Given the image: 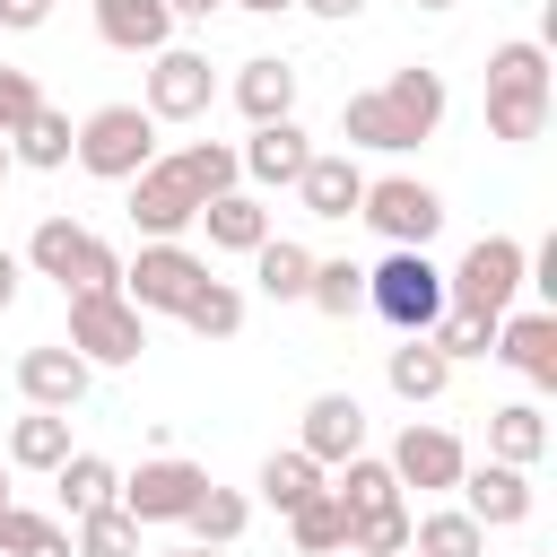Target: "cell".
Listing matches in <instances>:
<instances>
[{"instance_id":"obj_18","label":"cell","mask_w":557,"mask_h":557,"mask_svg":"<svg viewBox=\"0 0 557 557\" xmlns=\"http://www.w3.org/2000/svg\"><path fill=\"white\" fill-rule=\"evenodd\" d=\"M305 157H313V139L296 131V113L252 122V148H235V165H244L252 183H296V174H305Z\"/></svg>"},{"instance_id":"obj_15","label":"cell","mask_w":557,"mask_h":557,"mask_svg":"<svg viewBox=\"0 0 557 557\" xmlns=\"http://www.w3.org/2000/svg\"><path fill=\"white\" fill-rule=\"evenodd\" d=\"M296 453H313L322 470L348 461V453H366V409H357V392H313V400H305V435H296Z\"/></svg>"},{"instance_id":"obj_28","label":"cell","mask_w":557,"mask_h":557,"mask_svg":"<svg viewBox=\"0 0 557 557\" xmlns=\"http://www.w3.org/2000/svg\"><path fill=\"white\" fill-rule=\"evenodd\" d=\"M52 487H61V505H70V522L78 513H96V505H113V461L104 453H61V470H52Z\"/></svg>"},{"instance_id":"obj_1","label":"cell","mask_w":557,"mask_h":557,"mask_svg":"<svg viewBox=\"0 0 557 557\" xmlns=\"http://www.w3.org/2000/svg\"><path fill=\"white\" fill-rule=\"evenodd\" d=\"M435 122H444V78L418 70V61L339 104V139L348 148H418V139H435Z\"/></svg>"},{"instance_id":"obj_13","label":"cell","mask_w":557,"mask_h":557,"mask_svg":"<svg viewBox=\"0 0 557 557\" xmlns=\"http://www.w3.org/2000/svg\"><path fill=\"white\" fill-rule=\"evenodd\" d=\"M209 96H218L209 52L165 44V52H157V70H148V113H157V122H200V113H209Z\"/></svg>"},{"instance_id":"obj_45","label":"cell","mask_w":557,"mask_h":557,"mask_svg":"<svg viewBox=\"0 0 557 557\" xmlns=\"http://www.w3.org/2000/svg\"><path fill=\"white\" fill-rule=\"evenodd\" d=\"M174 17H209V9H226V0H165Z\"/></svg>"},{"instance_id":"obj_10","label":"cell","mask_w":557,"mask_h":557,"mask_svg":"<svg viewBox=\"0 0 557 557\" xmlns=\"http://www.w3.org/2000/svg\"><path fill=\"white\" fill-rule=\"evenodd\" d=\"M200 218V183L183 174V157H148L139 174H131V226L148 235V244H165V235H183Z\"/></svg>"},{"instance_id":"obj_27","label":"cell","mask_w":557,"mask_h":557,"mask_svg":"<svg viewBox=\"0 0 557 557\" xmlns=\"http://www.w3.org/2000/svg\"><path fill=\"white\" fill-rule=\"evenodd\" d=\"M61 453H70V409H26L9 426V461L17 470H61Z\"/></svg>"},{"instance_id":"obj_40","label":"cell","mask_w":557,"mask_h":557,"mask_svg":"<svg viewBox=\"0 0 557 557\" xmlns=\"http://www.w3.org/2000/svg\"><path fill=\"white\" fill-rule=\"evenodd\" d=\"M426 339H435L444 357H487V348H496V322H470V313H453V305H444V313L426 322Z\"/></svg>"},{"instance_id":"obj_7","label":"cell","mask_w":557,"mask_h":557,"mask_svg":"<svg viewBox=\"0 0 557 557\" xmlns=\"http://www.w3.org/2000/svg\"><path fill=\"white\" fill-rule=\"evenodd\" d=\"M26 261H35L44 278H61V296H78V287H122L113 244H104V235H87L78 218H44V226L26 235Z\"/></svg>"},{"instance_id":"obj_19","label":"cell","mask_w":557,"mask_h":557,"mask_svg":"<svg viewBox=\"0 0 557 557\" xmlns=\"http://www.w3.org/2000/svg\"><path fill=\"white\" fill-rule=\"evenodd\" d=\"M96 35H104L113 52H165L174 9H165V0H96Z\"/></svg>"},{"instance_id":"obj_5","label":"cell","mask_w":557,"mask_h":557,"mask_svg":"<svg viewBox=\"0 0 557 557\" xmlns=\"http://www.w3.org/2000/svg\"><path fill=\"white\" fill-rule=\"evenodd\" d=\"M366 305L392 322V331H426L435 313H444V270L426 261V252H409V244H392L374 270H366Z\"/></svg>"},{"instance_id":"obj_3","label":"cell","mask_w":557,"mask_h":557,"mask_svg":"<svg viewBox=\"0 0 557 557\" xmlns=\"http://www.w3.org/2000/svg\"><path fill=\"white\" fill-rule=\"evenodd\" d=\"M522 278H531V252H522L513 235H479V244L461 252V270L444 278V305L470 313V322H505Z\"/></svg>"},{"instance_id":"obj_51","label":"cell","mask_w":557,"mask_h":557,"mask_svg":"<svg viewBox=\"0 0 557 557\" xmlns=\"http://www.w3.org/2000/svg\"><path fill=\"white\" fill-rule=\"evenodd\" d=\"M400 557H418V548H400Z\"/></svg>"},{"instance_id":"obj_50","label":"cell","mask_w":557,"mask_h":557,"mask_svg":"<svg viewBox=\"0 0 557 557\" xmlns=\"http://www.w3.org/2000/svg\"><path fill=\"white\" fill-rule=\"evenodd\" d=\"M0 174H9V139H0Z\"/></svg>"},{"instance_id":"obj_2","label":"cell","mask_w":557,"mask_h":557,"mask_svg":"<svg viewBox=\"0 0 557 557\" xmlns=\"http://www.w3.org/2000/svg\"><path fill=\"white\" fill-rule=\"evenodd\" d=\"M487 131L505 148L548 131V52L540 44H496L487 52Z\"/></svg>"},{"instance_id":"obj_23","label":"cell","mask_w":557,"mask_h":557,"mask_svg":"<svg viewBox=\"0 0 557 557\" xmlns=\"http://www.w3.org/2000/svg\"><path fill=\"white\" fill-rule=\"evenodd\" d=\"M70 148H78V131H70V113H52V104H35V113L9 131V157H17V165H35V174L70 165Z\"/></svg>"},{"instance_id":"obj_32","label":"cell","mask_w":557,"mask_h":557,"mask_svg":"<svg viewBox=\"0 0 557 557\" xmlns=\"http://www.w3.org/2000/svg\"><path fill=\"white\" fill-rule=\"evenodd\" d=\"M305 305H313V313H331V322L366 313V270H357V261H313V278H305Z\"/></svg>"},{"instance_id":"obj_44","label":"cell","mask_w":557,"mask_h":557,"mask_svg":"<svg viewBox=\"0 0 557 557\" xmlns=\"http://www.w3.org/2000/svg\"><path fill=\"white\" fill-rule=\"evenodd\" d=\"M9 305H17V261L0 252V313H9Z\"/></svg>"},{"instance_id":"obj_29","label":"cell","mask_w":557,"mask_h":557,"mask_svg":"<svg viewBox=\"0 0 557 557\" xmlns=\"http://www.w3.org/2000/svg\"><path fill=\"white\" fill-rule=\"evenodd\" d=\"M331 496H339V513L357 522V513H383V505H400V479H392V461H366V453H348Z\"/></svg>"},{"instance_id":"obj_17","label":"cell","mask_w":557,"mask_h":557,"mask_svg":"<svg viewBox=\"0 0 557 557\" xmlns=\"http://www.w3.org/2000/svg\"><path fill=\"white\" fill-rule=\"evenodd\" d=\"M87 374H96V366H87L78 348H26V357H17V392H26L35 409H78V400H87Z\"/></svg>"},{"instance_id":"obj_35","label":"cell","mask_w":557,"mask_h":557,"mask_svg":"<svg viewBox=\"0 0 557 557\" xmlns=\"http://www.w3.org/2000/svg\"><path fill=\"white\" fill-rule=\"evenodd\" d=\"M183 522H191V540H200V548H226V540H244L252 505H244L235 487H200V505H191Z\"/></svg>"},{"instance_id":"obj_42","label":"cell","mask_w":557,"mask_h":557,"mask_svg":"<svg viewBox=\"0 0 557 557\" xmlns=\"http://www.w3.org/2000/svg\"><path fill=\"white\" fill-rule=\"evenodd\" d=\"M44 17H52V0H0V26H17V35L44 26Z\"/></svg>"},{"instance_id":"obj_25","label":"cell","mask_w":557,"mask_h":557,"mask_svg":"<svg viewBox=\"0 0 557 557\" xmlns=\"http://www.w3.org/2000/svg\"><path fill=\"white\" fill-rule=\"evenodd\" d=\"M487 453H496V461H513V470H531V461L548 453V418H540L531 400H505V409H487Z\"/></svg>"},{"instance_id":"obj_30","label":"cell","mask_w":557,"mask_h":557,"mask_svg":"<svg viewBox=\"0 0 557 557\" xmlns=\"http://www.w3.org/2000/svg\"><path fill=\"white\" fill-rule=\"evenodd\" d=\"M409 548H418V557H487V531H479L461 505H444V513H418V522H409Z\"/></svg>"},{"instance_id":"obj_8","label":"cell","mask_w":557,"mask_h":557,"mask_svg":"<svg viewBox=\"0 0 557 557\" xmlns=\"http://www.w3.org/2000/svg\"><path fill=\"white\" fill-rule=\"evenodd\" d=\"M357 218H366L383 244H409V252H426V244H435V226H444V200H435L418 174H383V183H366Z\"/></svg>"},{"instance_id":"obj_49","label":"cell","mask_w":557,"mask_h":557,"mask_svg":"<svg viewBox=\"0 0 557 557\" xmlns=\"http://www.w3.org/2000/svg\"><path fill=\"white\" fill-rule=\"evenodd\" d=\"M418 9H453V0H418Z\"/></svg>"},{"instance_id":"obj_26","label":"cell","mask_w":557,"mask_h":557,"mask_svg":"<svg viewBox=\"0 0 557 557\" xmlns=\"http://www.w3.org/2000/svg\"><path fill=\"white\" fill-rule=\"evenodd\" d=\"M252 278H261V296H270V305H296V296H305V278H313V252H305V244H287V235H261V244H252Z\"/></svg>"},{"instance_id":"obj_12","label":"cell","mask_w":557,"mask_h":557,"mask_svg":"<svg viewBox=\"0 0 557 557\" xmlns=\"http://www.w3.org/2000/svg\"><path fill=\"white\" fill-rule=\"evenodd\" d=\"M461 513L479 522V531H513V522H531V470H513V461H461Z\"/></svg>"},{"instance_id":"obj_47","label":"cell","mask_w":557,"mask_h":557,"mask_svg":"<svg viewBox=\"0 0 557 557\" xmlns=\"http://www.w3.org/2000/svg\"><path fill=\"white\" fill-rule=\"evenodd\" d=\"M165 557H226V548H200V540H191V548H165Z\"/></svg>"},{"instance_id":"obj_22","label":"cell","mask_w":557,"mask_h":557,"mask_svg":"<svg viewBox=\"0 0 557 557\" xmlns=\"http://www.w3.org/2000/svg\"><path fill=\"white\" fill-rule=\"evenodd\" d=\"M383 374H392V392L418 409V400H435V392L453 383V357H444L426 331H400V348H392V366H383Z\"/></svg>"},{"instance_id":"obj_38","label":"cell","mask_w":557,"mask_h":557,"mask_svg":"<svg viewBox=\"0 0 557 557\" xmlns=\"http://www.w3.org/2000/svg\"><path fill=\"white\" fill-rule=\"evenodd\" d=\"M174 157H183V174L200 183V200H218V191H235V174H244L226 139H191V148H174Z\"/></svg>"},{"instance_id":"obj_34","label":"cell","mask_w":557,"mask_h":557,"mask_svg":"<svg viewBox=\"0 0 557 557\" xmlns=\"http://www.w3.org/2000/svg\"><path fill=\"white\" fill-rule=\"evenodd\" d=\"M183 331H200V339H235V331H244V296H235L226 278H200L191 305H183Z\"/></svg>"},{"instance_id":"obj_41","label":"cell","mask_w":557,"mask_h":557,"mask_svg":"<svg viewBox=\"0 0 557 557\" xmlns=\"http://www.w3.org/2000/svg\"><path fill=\"white\" fill-rule=\"evenodd\" d=\"M35 104H44V87H35V70H17V61H0V139H9V131H17V122H26Z\"/></svg>"},{"instance_id":"obj_24","label":"cell","mask_w":557,"mask_h":557,"mask_svg":"<svg viewBox=\"0 0 557 557\" xmlns=\"http://www.w3.org/2000/svg\"><path fill=\"white\" fill-rule=\"evenodd\" d=\"M200 226H209L218 252H252V244L270 235V209H261L252 191H218V200H200Z\"/></svg>"},{"instance_id":"obj_21","label":"cell","mask_w":557,"mask_h":557,"mask_svg":"<svg viewBox=\"0 0 557 557\" xmlns=\"http://www.w3.org/2000/svg\"><path fill=\"white\" fill-rule=\"evenodd\" d=\"M235 104H244V122H278V113H296V70H287L278 52H252V61L235 70Z\"/></svg>"},{"instance_id":"obj_33","label":"cell","mask_w":557,"mask_h":557,"mask_svg":"<svg viewBox=\"0 0 557 557\" xmlns=\"http://www.w3.org/2000/svg\"><path fill=\"white\" fill-rule=\"evenodd\" d=\"M0 557H70V531H61L52 513L0 505Z\"/></svg>"},{"instance_id":"obj_9","label":"cell","mask_w":557,"mask_h":557,"mask_svg":"<svg viewBox=\"0 0 557 557\" xmlns=\"http://www.w3.org/2000/svg\"><path fill=\"white\" fill-rule=\"evenodd\" d=\"M200 487H209V470H200V461L157 453V461H139V470L113 487V505H122L131 522H183V513L200 505Z\"/></svg>"},{"instance_id":"obj_48","label":"cell","mask_w":557,"mask_h":557,"mask_svg":"<svg viewBox=\"0 0 557 557\" xmlns=\"http://www.w3.org/2000/svg\"><path fill=\"white\" fill-rule=\"evenodd\" d=\"M0 505H9V461H0Z\"/></svg>"},{"instance_id":"obj_6","label":"cell","mask_w":557,"mask_h":557,"mask_svg":"<svg viewBox=\"0 0 557 557\" xmlns=\"http://www.w3.org/2000/svg\"><path fill=\"white\" fill-rule=\"evenodd\" d=\"M70 348L87 366H131L148 348V313L122 296V287H78L70 296Z\"/></svg>"},{"instance_id":"obj_20","label":"cell","mask_w":557,"mask_h":557,"mask_svg":"<svg viewBox=\"0 0 557 557\" xmlns=\"http://www.w3.org/2000/svg\"><path fill=\"white\" fill-rule=\"evenodd\" d=\"M296 200H305L313 218H357V200H366V174H357V157H305V174H296Z\"/></svg>"},{"instance_id":"obj_39","label":"cell","mask_w":557,"mask_h":557,"mask_svg":"<svg viewBox=\"0 0 557 557\" xmlns=\"http://www.w3.org/2000/svg\"><path fill=\"white\" fill-rule=\"evenodd\" d=\"M348 548H357V557H400V548H409V505L357 513V522H348Z\"/></svg>"},{"instance_id":"obj_31","label":"cell","mask_w":557,"mask_h":557,"mask_svg":"<svg viewBox=\"0 0 557 557\" xmlns=\"http://www.w3.org/2000/svg\"><path fill=\"white\" fill-rule=\"evenodd\" d=\"M287 531H296V548H305V557L348 548V513H339V496H331V487H313L305 505H287Z\"/></svg>"},{"instance_id":"obj_36","label":"cell","mask_w":557,"mask_h":557,"mask_svg":"<svg viewBox=\"0 0 557 557\" xmlns=\"http://www.w3.org/2000/svg\"><path fill=\"white\" fill-rule=\"evenodd\" d=\"M70 557H139V522H131L122 505H96V513H78Z\"/></svg>"},{"instance_id":"obj_46","label":"cell","mask_w":557,"mask_h":557,"mask_svg":"<svg viewBox=\"0 0 557 557\" xmlns=\"http://www.w3.org/2000/svg\"><path fill=\"white\" fill-rule=\"evenodd\" d=\"M235 9H252V17H278V9H296V0H235Z\"/></svg>"},{"instance_id":"obj_14","label":"cell","mask_w":557,"mask_h":557,"mask_svg":"<svg viewBox=\"0 0 557 557\" xmlns=\"http://www.w3.org/2000/svg\"><path fill=\"white\" fill-rule=\"evenodd\" d=\"M487 357H505L531 392H557V313H505Z\"/></svg>"},{"instance_id":"obj_43","label":"cell","mask_w":557,"mask_h":557,"mask_svg":"<svg viewBox=\"0 0 557 557\" xmlns=\"http://www.w3.org/2000/svg\"><path fill=\"white\" fill-rule=\"evenodd\" d=\"M296 9H313V17H357L366 0H296Z\"/></svg>"},{"instance_id":"obj_11","label":"cell","mask_w":557,"mask_h":557,"mask_svg":"<svg viewBox=\"0 0 557 557\" xmlns=\"http://www.w3.org/2000/svg\"><path fill=\"white\" fill-rule=\"evenodd\" d=\"M200 278H209V261H200V252H183V244L165 235V244H139V261L122 270V296H131L139 313H183Z\"/></svg>"},{"instance_id":"obj_16","label":"cell","mask_w":557,"mask_h":557,"mask_svg":"<svg viewBox=\"0 0 557 557\" xmlns=\"http://www.w3.org/2000/svg\"><path fill=\"white\" fill-rule=\"evenodd\" d=\"M461 461H470V453H461L444 426H418V418H409L400 444H392V479H400V487H426V496H444V487L461 479Z\"/></svg>"},{"instance_id":"obj_37","label":"cell","mask_w":557,"mask_h":557,"mask_svg":"<svg viewBox=\"0 0 557 557\" xmlns=\"http://www.w3.org/2000/svg\"><path fill=\"white\" fill-rule=\"evenodd\" d=\"M313 487H322V461H313V453H270V461H261V505L287 513V505H305Z\"/></svg>"},{"instance_id":"obj_4","label":"cell","mask_w":557,"mask_h":557,"mask_svg":"<svg viewBox=\"0 0 557 557\" xmlns=\"http://www.w3.org/2000/svg\"><path fill=\"white\" fill-rule=\"evenodd\" d=\"M96 183H131L148 157H157V113L148 104H96L78 122V148H70Z\"/></svg>"}]
</instances>
